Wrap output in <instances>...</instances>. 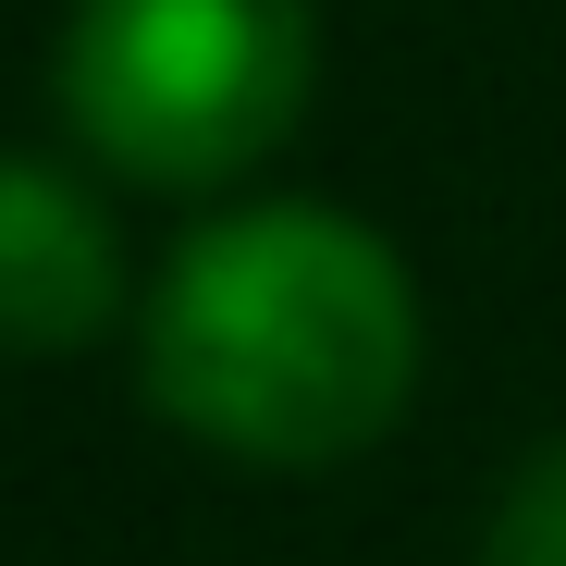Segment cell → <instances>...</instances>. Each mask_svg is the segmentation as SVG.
I'll return each mask as SVG.
<instances>
[{"instance_id":"cell-1","label":"cell","mask_w":566,"mask_h":566,"mask_svg":"<svg viewBox=\"0 0 566 566\" xmlns=\"http://www.w3.org/2000/svg\"><path fill=\"white\" fill-rule=\"evenodd\" d=\"M419 382L407 259L345 210H234L148 296V395L247 468H333L382 443Z\"/></svg>"},{"instance_id":"cell-3","label":"cell","mask_w":566,"mask_h":566,"mask_svg":"<svg viewBox=\"0 0 566 566\" xmlns=\"http://www.w3.org/2000/svg\"><path fill=\"white\" fill-rule=\"evenodd\" d=\"M124 308V247L74 172L0 148V357H74Z\"/></svg>"},{"instance_id":"cell-4","label":"cell","mask_w":566,"mask_h":566,"mask_svg":"<svg viewBox=\"0 0 566 566\" xmlns=\"http://www.w3.org/2000/svg\"><path fill=\"white\" fill-rule=\"evenodd\" d=\"M481 566H566V443H542L505 481V505L481 530Z\"/></svg>"},{"instance_id":"cell-2","label":"cell","mask_w":566,"mask_h":566,"mask_svg":"<svg viewBox=\"0 0 566 566\" xmlns=\"http://www.w3.org/2000/svg\"><path fill=\"white\" fill-rule=\"evenodd\" d=\"M308 0H74L62 124L136 185H222L308 112Z\"/></svg>"}]
</instances>
